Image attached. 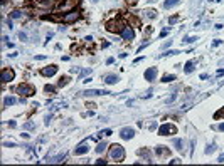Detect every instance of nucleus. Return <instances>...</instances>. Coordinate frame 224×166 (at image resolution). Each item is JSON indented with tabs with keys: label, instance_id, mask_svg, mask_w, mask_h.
I'll return each mask as SVG.
<instances>
[{
	"label": "nucleus",
	"instance_id": "obj_1",
	"mask_svg": "<svg viewBox=\"0 0 224 166\" xmlns=\"http://www.w3.org/2000/svg\"><path fill=\"white\" fill-rule=\"evenodd\" d=\"M110 156H111V159H115L116 163L123 161V159H125V149H123V146L113 144L111 149H110Z\"/></svg>",
	"mask_w": 224,
	"mask_h": 166
},
{
	"label": "nucleus",
	"instance_id": "obj_2",
	"mask_svg": "<svg viewBox=\"0 0 224 166\" xmlns=\"http://www.w3.org/2000/svg\"><path fill=\"white\" fill-rule=\"evenodd\" d=\"M177 133V128L175 126H172V124H162L160 128H158V134L160 136H168V134H175Z\"/></svg>",
	"mask_w": 224,
	"mask_h": 166
},
{
	"label": "nucleus",
	"instance_id": "obj_3",
	"mask_svg": "<svg viewBox=\"0 0 224 166\" xmlns=\"http://www.w3.org/2000/svg\"><path fill=\"white\" fill-rule=\"evenodd\" d=\"M17 92L22 94V96H25V97L34 96V89H32L29 84H20V86H17Z\"/></svg>",
	"mask_w": 224,
	"mask_h": 166
},
{
	"label": "nucleus",
	"instance_id": "obj_4",
	"mask_svg": "<svg viewBox=\"0 0 224 166\" xmlns=\"http://www.w3.org/2000/svg\"><path fill=\"white\" fill-rule=\"evenodd\" d=\"M133 136H135V129H131V128H123L120 131V138L121 139H131Z\"/></svg>",
	"mask_w": 224,
	"mask_h": 166
},
{
	"label": "nucleus",
	"instance_id": "obj_5",
	"mask_svg": "<svg viewBox=\"0 0 224 166\" xmlns=\"http://www.w3.org/2000/svg\"><path fill=\"white\" fill-rule=\"evenodd\" d=\"M56 72H57V66H54V64H51V66H47V67H44V69L40 71V74L46 75V77H51V75H54Z\"/></svg>",
	"mask_w": 224,
	"mask_h": 166
},
{
	"label": "nucleus",
	"instance_id": "obj_6",
	"mask_svg": "<svg viewBox=\"0 0 224 166\" xmlns=\"http://www.w3.org/2000/svg\"><path fill=\"white\" fill-rule=\"evenodd\" d=\"M79 18V12H76V10H73V12H69V14H66V15H62V22H66V24H69V22H74V20H78Z\"/></svg>",
	"mask_w": 224,
	"mask_h": 166
},
{
	"label": "nucleus",
	"instance_id": "obj_7",
	"mask_svg": "<svg viewBox=\"0 0 224 166\" xmlns=\"http://www.w3.org/2000/svg\"><path fill=\"white\" fill-rule=\"evenodd\" d=\"M155 77H157V67H150L145 71V81H155Z\"/></svg>",
	"mask_w": 224,
	"mask_h": 166
},
{
	"label": "nucleus",
	"instance_id": "obj_8",
	"mask_svg": "<svg viewBox=\"0 0 224 166\" xmlns=\"http://www.w3.org/2000/svg\"><path fill=\"white\" fill-rule=\"evenodd\" d=\"M0 79H2L3 84H5V82H10V81L14 79V71H10V69H9V71H2V77H0Z\"/></svg>",
	"mask_w": 224,
	"mask_h": 166
},
{
	"label": "nucleus",
	"instance_id": "obj_9",
	"mask_svg": "<svg viewBox=\"0 0 224 166\" xmlns=\"http://www.w3.org/2000/svg\"><path fill=\"white\" fill-rule=\"evenodd\" d=\"M121 37H123L125 40H133L135 34H133V30H131L130 27H125V29L121 30Z\"/></svg>",
	"mask_w": 224,
	"mask_h": 166
},
{
	"label": "nucleus",
	"instance_id": "obj_10",
	"mask_svg": "<svg viewBox=\"0 0 224 166\" xmlns=\"http://www.w3.org/2000/svg\"><path fill=\"white\" fill-rule=\"evenodd\" d=\"M105 94H110L108 91H99V89H89V91H84L83 96H105Z\"/></svg>",
	"mask_w": 224,
	"mask_h": 166
},
{
	"label": "nucleus",
	"instance_id": "obj_11",
	"mask_svg": "<svg viewBox=\"0 0 224 166\" xmlns=\"http://www.w3.org/2000/svg\"><path fill=\"white\" fill-rule=\"evenodd\" d=\"M88 151H89V146H88V144H79V146L74 149V154H76V156H79V154H86Z\"/></svg>",
	"mask_w": 224,
	"mask_h": 166
},
{
	"label": "nucleus",
	"instance_id": "obj_12",
	"mask_svg": "<svg viewBox=\"0 0 224 166\" xmlns=\"http://www.w3.org/2000/svg\"><path fill=\"white\" fill-rule=\"evenodd\" d=\"M118 81H120V77H118L116 74H108V75L105 77V82H106V84H110V86H111V84H116Z\"/></svg>",
	"mask_w": 224,
	"mask_h": 166
},
{
	"label": "nucleus",
	"instance_id": "obj_13",
	"mask_svg": "<svg viewBox=\"0 0 224 166\" xmlns=\"http://www.w3.org/2000/svg\"><path fill=\"white\" fill-rule=\"evenodd\" d=\"M155 153H157V156H168L170 149H167L165 146H157L155 148Z\"/></svg>",
	"mask_w": 224,
	"mask_h": 166
},
{
	"label": "nucleus",
	"instance_id": "obj_14",
	"mask_svg": "<svg viewBox=\"0 0 224 166\" xmlns=\"http://www.w3.org/2000/svg\"><path fill=\"white\" fill-rule=\"evenodd\" d=\"M180 3V0H165L164 2V7L165 9H172V7H175V5H179Z\"/></svg>",
	"mask_w": 224,
	"mask_h": 166
},
{
	"label": "nucleus",
	"instance_id": "obj_15",
	"mask_svg": "<svg viewBox=\"0 0 224 166\" xmlns=\"http://www.w3.org/2000/svg\"><path fill=\"white\" fill-rule=\"evenodd\" d=\"M174 146L177 151H184V141L182 139H174Z\"/></svg>",
	"mask_w": 224,
	"mask_h": 166
},
{
	"label": "nucleus",
	"instance_id": "obj_16",
	"mask_svg": "<svg viewBox=\"0 0 224 166\" xmlns=\"http://www.w3.org/2000/svg\"><path fill=\"white\" fill-rule=\"evenodd\" d=\"M15 102H17V99H15V97H5V99H3V108L12 106V104H15Z\"/></svg>",
	"mask_w": 224,
	"mask_h": 166
},
{
	"label": "nucleus",
	"instance_id": "obj_17",
	"mask_svg": "<svg viewBox=\"0 0 224 166\" xmlns=\"http://www.w3.org/2000/svg\"><path fill=\"white\" fill-rule=\"evenodd\" d=\"M10 17L15 18V20H20V18L24 17V12H20V10H14V12L10 14Z\"/></svg>",
	"mask_w": 224,
	"mask_h": 166
},
{
	"label": "nucleus",
	"instance_id": "obj_18",
	"mask_svg": "<svg viewBox=\"0 0 224 166\" xmlns=\"http://www.w3.org/2000/svg\"><path fill=\"white\" fill-rule=\"evenodd\" d=\"M184 71H186L187 74H190L192 71H194V60H189V62H187V64H186V69H184Z\"/></svg>",
	"mask_w": 224,
	"mask_h": 166
},
{
	"label": "nucleus",
	"instance_id": "obj_19",
	"mask_svg": "<svg viewBox=\"0 0 224 166\" xmlns=\"http://www.w3.org/2000/svg\"><path fill=\"white\" fill-rule=\"evenodd\" d=\"M105 149H106V143H99V144L96 146V153L101 154V153H105Z\"/></svg>",
	"mask_w": 224,
	"mask_h": 166
},
{
	"label": "nucleus",
	"instance_id": "obj_20",
	"mask_svg": "<svg viewBox=\"0 0 224 166\" xmlns=\"http://www.w3.org/2000/svg\"><path fill=\"white\" fill-rule=\"evenodd\" d=\"M196 40H199L197 37H194V35H189V37H184V40L182 42H186V44H192V42H196Z\"/></svg>",
	"mask_w": 224,
	"mask_h": 166
},
{
	"label": "nucleus",
	"instance_id": "obj_21",
	"mask_svg": "<svg viewBox=\"0 0 224 166\" xmlns=\"http://www.w3.org/2000/svg\"><path fill=\"white\" fill-rule=\"evenodd\" d=\"M68 81H69L68 77H61V79H59V82H57V86H59V87H64V86L68 84Z\"/></svg>",
	"mask_w": 224,
	"mask_h": 166
},
{
	"label": "nucleus",
	"instance_id": "obj_22",
	"mask_svg": "<svg viewBox=\"0 0 224 166\" xmlns=\"http://www.w3.org/2000/svg\"><path fill=\"white\" fill-rule=\"evenodd\" d=\"M172 81H175V75H164L162 79V82H172Z\"/></svg>",
	"mask_w": 224,
	"mask_h": 166
},
{
	"label": "nucleus",
	"instance_id": "obj_23",
	"mask_svg": "<svg viewBox=\"0 0 224 166\" xmlns=\"http://www.w3.org/2000/svg\"><path fill=\"white\" fill-rule=\"evenodd\" d=\"M216 151V146L214 144H209V146L205 148V154H211V153H214Z\"/></svg>",
	"mask_w": 224,
	"mask_h": 166
},
{
	"label": "nucleus",
	"instance_id": "obj_24",
	"mask_svg": "<svg viewBox=\"0 0 224 166\" xmlns=\"http://www.w3.org/2000/svg\"><path fill=\"white\" fill-rule=\"evenodd\" d=\"M145 14H147V17H148V18H155V17H157V12H153V10H147Z\"/></svg>",
	"mask_w": 224,
	"mask_h": 166
},
{
	"label": "nucleus",
	"instance_id": "obj_25",
	"mask_svg": "<svg viewBox=\"0 0 224 166\" xmlns=\"http://www.w3.org/2000/svg\"><path fill=\"white\" fill-rule=\"evenodd\" d=\"M24 128H25V129H34V128H36V124L29 121V123H25V124H24Z\"/></svg>",
	"mask_w": 224,
	"mask_h": 166
},
{
	"label": "nucleus",
	"instance_id": "obj_26",
	"mask_svg": "<svg viewBox=\"0 0 224 166\" xmlns=\"http://www.w3.org/2000/svg\"><path fill=\"white\" fill-rule=\"evenodd\" d=\"M103 134H105V136H111V129H105V131L99 133V136H103Z\"/></svg>",
	"mask_w": 224,
	"mask_h": 166
},
{
	"label": "nucleus",
	"instance_id": "obj_27",
	"mask_svg": "<svg viewBox=\"0 0 224 166\" xmlns=\"http://www.w3.org/2000/svg\"><path fill=\"white\" fill-rule=\"evenodd\" d=\"M19 39L22 40V42H25V40H27V34H25V32H20V34H19Z\"/></svg>",
	"mask_w": 224,
	"mask_h": 166
},
{
	"label": "nucleus",
	"instance_id": "obj_28",
	"mask_svg": "<svg viewBox=\"0 0 224 166\" xmlns=\"http://www.w3.org/2000/svg\"><path fill=\"white\" fill-rule=\"evenodd\" d=\"M177 20H179V15H174L172 18H168V24H175Z\"/></svg>",
	"mask_w": 224,
	"mask_h": 166
},
{
	"label": "nucleus",
	"instance_id": "obj_29",
	"mask_svg": "<svg viewBox=\"0 0 224 166\" xmlns=\"http://www.w3.org/2000/svg\"><path fill=\"white\" fill-rule=\"evenodd\" d=\"M44 89H46V92H54V87H52V86H46Z\"/></svg>",
	"mask_w": 224,
	"mask_h": 166
},
{
	"label": "nucleus",
	"instance_id": "obj_30",
	"mask_svg": "<svg viewBox=\"0 0 224 166\" xmlns=\"http://www.w3.org/2000/svg\"><path fill=\"white\" fill-rule=\"evenodd\" d=\"M94 165H106V161H105V159H96Z\"/></svg>",
	"mask_w": 224,
	"mask_h": 166
},
{
	"label": "nucleus",
	"instance_id": "obj_31",
	"mask_svg": "<svg viewBox=\"0 0 224 166\" xmlns=\"http://www.w3.org/2000/svg\"><path fill=\"white\" fill-rule=\"evenodd\" d=\"M9 126H10V128H17V123H15V121H10Z\"/></svg>",
	"mask_w": 224,
	"mask_h": 166
},
{
	"label": "nucleus",
	"instance_id": "obj_32",
	"mask_svg": "<svg viewBox=\"0 0 224 166\" xmlns=\"http://www.w3.org/2000/svg\"><path fill=\"white\" fill-rule=\"evenodd\" d=\"M20 136H22V138H24V139H29V138H30V136H29V134H27V133H22V134H20Z\"/></svg>",
	"mask_w": 224,
	"mask_h": 166
},
{
	"label": "nucleus",
	"instance_id": "obj_33",
	"mask_svg": "<svg viewBox=\"0 0 224 166\" xmlns=\"http://www.w3.org/2000/svg\"><path fill=\"white\" fill-rule=\"evenodd\" d=\"M36 59H37V60H44V59H46V55H36Z\"/></svg>",
	"mask_w": 224,
	"mask_h": 166
},
{
	"label": "nucleus",
	"instance_id": "obj_34",
	"mask_svg": "<svg viewBox=\"0 0 224 166\" xmlns=\"http://www.w3.org/2000/svg\"><path fill=\"white\" fill-rule=\"evenodd\" d=\"M3 146H9V148H14V146H15V144H14V143H3Z\"/></svg>",
	"mask_w": 224,
	"mask_h": 166
},
{
	"label": "nucleus",
	"instance_id": "obj_35",
	"mask_svg": "<svg viewBox=\"0 0 224 166\" xmlns=\"http://www.w3.org/2000/svg\"><path fill=\"white\" fill-rule=\"evenodd\" d=\"M168 34V29H165V30H164V32H162V34H160V37H165Z\"/></svg>",
	"mask_w": 224,
	"mask_h": 166
},
{
	"label": "nucleus",
	"instance_id": "obj_36",
	"mask_svg": "<svg viewBox=\"0 0 224 166\" xmlns=\"http://www.w3.org/2000/svg\"><path fill=\"white\" fill-rule=\"evenodd\" d=\"M113 62H115V59H113V57H110V59L106 60V64H113Z\"/></svg>",
	"mask_w": 224,
	"mask_h": 166
},
{
	"label": "nucleus",
	"instance_id": "obj_37",
	"mask_svg": "<svg viewBox=\"0 0 224 166\" xmlns=\"http://www.w3.org/2000/svg\"><path fill=\"white\" fill-rule=\"evenodd\" d=\"M217 128H219V131H224V123H221V124H219Z\"/></svg>",
	"mask_w": 224,
	"mask_h": 166
},
{
	"label": "nucleus",
	"instance_id": "obj_38",
	"mask_svg": "<svg viewBox=\"0 0 224 166\" xmlns=\"http://www.w3.org/2000/svg\"><path fill=\"white\" fill-rule=\"evenodd\" d=\"M219 163H224V154H221V156H219Z\"/></svg>",
	"mask_w": 224,
	"mask_h": 166
},
{
	"label": "nucleus",
	"instance_id": "obj_39",
	"mask_svg": "<svg viewBox=\"0 0 224 166\" xmlns=\"http://www.w3.org/2000/svg\"><path fill=\"white\" fill-rule=\"evenodd\" d=\"M224 74V69H221V71H217V75H223Z\"/></svg>",
	"mask_w": 224,
	"mask_h": 166
}]
</instances>
